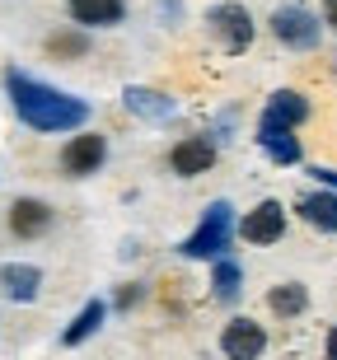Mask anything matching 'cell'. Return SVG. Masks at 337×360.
Masks as SVG:
<instances>
[{
  "label": "cell",
  "mask_w": 337,
  "mask_h": 360,
  "mask_svg": "<svg viewBox=\"0 0 337 360\" xmlns=\"http://www.w3.org/2000/svg\"><path fill=\"white\" fill-rule=\"evenodd\" d=\"M5 94H10L14 112L28 131H80L94 108L75 98V94L56 89V84H42L24 70H5Z\"/></svg>",
  "instance_id": "1"
},
{
  "label": "cell",
  "mask_w": 337,
  "mask_h": 360,
  "mask_svg": "<svg viewBox=\"0 0 337 360\" xmlns=\"http://www.w3.org/2000/svg\"><path fill=\"white\" fill-rule=\"evenodd\" d=\"M234 229H239V220H234V206L229 201H211L202 215V225L192 229L188 239L178 243V253L183 257H225L229 253V243H234Z\"/></svg>",
  "instance_id": "2"
},
{
  "label": "cell",
  "mask_w": 337,
  "mask_h": 360,
  "mask_svg": "<svg viewBox=\"0 0 337 360\" xmlns=\"http://www.w3.org/2000/svg\"><path fill=\"white\" fill-rule=\"evenodd\" d=\"M206 28H211V38L225 47L229 56H239L253 47V14L243 10L239 0H220L206 10Z\"/></svg>",
  "instance_id": "3"
},
{
  "label": "cell",
  "mask_w": 337,
  "mask_h": 360,
  "mask_svg": "<svg viewBox=\"0 0 337 360\" xmlns=\"http://www.w3.org/2000/svg\"><path fill=\"white\" fill-rule=\"evenodd\" d=\"M272 33H276V42H286L291 52H314V47L324 42V24H319L305 5H281V10L272 14Z\"/></svg>",
  "instance_id": "4"
},
{
  "label": "cell",
  "mask_w": 337,
  "mask_h": 360,
  "mask_svg": "<svg viewBox=\"0 0 337 360\" xmlns=\"http://www.w3.org/2000/svg\"><path fill=\"white\" fill-rule=\"evenodd\" d=\"M103 160H108V141H103L98 131H80V136H70L66 146H61V174H66V178L98 174Z\"/></svg>",
  "instance_id": "5"
},
{
  "label": "cell",
  "mask_w": 337,
  "mask_h": 360,
  "mask_svg": "<svg viewBox=\"0 0 337 360\" xmlns=\"http://www.w3.org/2000/svg\"><path fill=\"white\" fill-rule=\"evenodd\" d=\"M220 160V146L211 141V136H183L174 150H169V169H174L178 178H202L211 174Z\"/></svg>",
  "instance_id": "6"
},
{
  "label": "cell",
  "mask_w": 337,
  "mask_h": 360,
  "mask_svg": "<svg viewBox=\"0 0 337 360\" xmlns=\"http://www.w3.org/2000/svg\"><path fill=\"white\" fill-rule=\"evenodd\" d=\"M234 234H239L243 243H257V248H262V243H276L286 234V206L281 201H257L253 211L243 215L239 220V229H234Z\"/></svg>",
  "instance_id": "7"
},
{
  "label": "cell",
  "mask_w": 337,
  "mask_h": 360,
  "mask_svg": "<svg viewBox=\"0 0 337 360\" xmlns=\"http://www.w3.org/2000/svg\"><path fill=\"white\" fill-rule=\"evenodd\" d=\"M300 122H310V98L300 89H276L262 108L257 127H272V131H295Z\"/></svg>",
  "instance_id": "8"
},
{
  "label": "cell",
  "mask_w": 337,
  "mask_h": 360,
  "mask_svg": "<svg viewBox=\"0 0 337 360\" xmlns=\"http://www.w3.org/2000/svg\"><path fill=\"white\" fill-rule=\"evenodd\" d=\"M220 351H225V360H257L262 351H267V333H262V323L229 319L225 333H220Z\"/></svg>",
  "instance_id": "9"
},
{
  "label": "cell",
  "mask_w": 337,
  "mask_h": 360,
  "mask_svg": "<svg viewBox=\"0 0 337 360\" xmlns=\"http://www.w3.org/2000/svg\"><path fill=\"white\" fill-rule=\"evenodd\" d=\"M122 108H127L132 117H141V122H169L178 112V103L169 98V94L146 89V84H127V89H122Z\"/></svg>",
  "instance_id": "10"
},
{
  "label": "cell",
  "mask_w": 337,
  "mask_h": 360,
  "mask_svg": "<svg viewBox=\"0 0 337 360\" xmlns=\"http://www.w3.org/2000/svg\"><path fill=\"white\" fill-rule=\"evenodd\" d=\"M10 229H14V239H42L52 229V206L38 197H19L10 206Z\"/></svg>",
  "instance_id": "11"
},
{
  "label": "cell",
  "mask_w": 337,
  "mask_h": 360,
  "mask_svg": "<svg viewBox=\"0 0 337 360\" xmlns=\"http://www.w3.org/2000/svg\"><path fill=\"white\" fill-rule=\"evenodd\" d=\"M0 290H5V300H14V304H33L42 295V271L33 267V262H5V267H0Z\"/></svg>",
  "instance_id": "12"
},
{
  "label": "cell",
  "mask_w": 337,
  "mask_h": 360,
  "mask_svg": "<svg viewBox=\"0 0 337 360\" xmlns=\"http://www.w3.org/2000/svg\"><path fill=\"white\" fill-rule=\"evenodd\" d=\"M70 19L80 28H113L127 19V5L122 0H66Z\"/></svg>",
  "instance_id": "13"
},
{
  "label": "cell",
  "mask_w": 337,
  "mask_h": 360,
  "mask_svg": "<svg viewBox=\"0 0 337 360\" xmlns=\"http://www.w3.org/2000/svg\"><path fill=\"white\" fill-rule=\"evenodd\" d=\"M295 211L305 225L324 229V234H337V192H300Z\"/></svg>",
  "instance_id": "14"
},
{
  "label": "cell",
  "mask_w": 337,
  "mask_h": 360,
  "mask_svg": "<svg viewBox=\"0 0 337 360\" xmlns=\"http://www.w3.org/2000/svg\"><path fill=\"white\" fill-rule=\"evenodd\" d=\"M103 319H108V304H103V300H89V304L75 314V323L61 333V347H80V342H89V337L103 328Z\"/></svg>",
  "instance_id": "15"
},
{
  "label": "cell",
  "mask_w": 337,
  "mask_h": 360,
  "mask_svg": "<svg viewBox=\"0 0 337 360\" xmlns=\"http://www.w3.org/2000/svg\"><path fill=\"white\" fill-rule=\"evenodd\" d=\"M211 295H216L220 304H234L243 295V271H239V262L234 257H216V267H211Z\"/></svg>",
  "instance_id": "16"
},
{
  "label": "cell",
  "mask_w": 337,
  "mask_h": 360,
  "mask_svg": "<svg viewBox=\"0 0 337 360\" xmlns=\"http://www.w3.org/2000/svg\"><path fill=\"white\" fill-rule=\"evenodd\" d=\"M257 146H262V155H267L272 164H281V169L300 164V141H295L291 131H272V127H257Z\"/></svg>",
  "instance_id": "17"
},
{
  "label": "cell",
  "mask_w": 337,
  "mask_h": 360,
  "mask_svg": "<svg viewBox=\"0 0 337 360\" xmlns=\"http://www.w3.org/2000/svg\"><path fill=\"white\" fill-rule=\"evenodd\" d=\"M305 304H310V290L300 281H281V285L267 290V309L276 319H295V314H305Z\"/></svg>",
  "instance_id": "18"
},
{
  "label": "cell",
  "mask_w": 337,
  "mask_h": 360,
  "mask_svg": "<svg viewBox=\"0 0 337 360\" xmlns=\"http://www.w3.org/2000/svg\"><path fill=\"white\" fill-rule=\"evenodd\" d=\"M47 47H52V52H61V56H80L84 52V38H80V33H70V38H52Z\"/></svg>",
  "instance_id": "19"
},
{
  "label": "cell",
  "mask_w": 337,
  "mask_h": 360,
  "mask_svg": "<svg viewBox=\"0 0 337 360\" xmlns=\"http://www.w3.org/2000/svg\"><path fill=\"white\" fill-rule=\"evenodd\" d=\"M141 285H122V295H117V309H132V304H141Z\"/></svg>",
  "instance_id": "20"
},
{
  "label": "cell",
  "mask_w": 337,
  "mask_h": 360,
  "mask_svg": "<svg viewBox=\"0 0 337 360\" xmlns=\"http://www.w3.org/2000/svg\"><path fill=\"white\" fill-rule=\"evenodd\" d=\"M310 178H319V183L337 187V169H319V164H314V169H310Z\"/></svg>",
  "instance_id": "21"
},
{
  "label": "cell",
  "mask_w": 337,
  "mask_h": 360,
  "mask_svg": "<svg viewBox=\"0 0 337 360\" xmlns=\"http://www.w3.org/2000/svg\"><path fill=\"white\" fill-rule=\"evenodd\" d=\"M324 24L337 33V0H324Z\"/></svg>",
  "instance_id": "22"
},
{
  "label": "cell",
  "mask_w": 337,
  "mask_h": 360,
  "mask_svg": "<svg viewBox=\"0 0 337 360\" xmlns=\"http://www.w3.org/2000/svg\"><path fill=\"white\" fill-rule=\"evenodd\" d=\"M328 360H337V328L328 333Z\"/></svg>",
  "instance_id": "23"
}]
</instances>
